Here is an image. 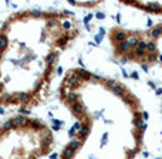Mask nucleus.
<instances>
[{
    "instance_id": "1",
    "label": "nucleus",
    "mask_w": 162,
    "mask_h": 159,
    "mask_svg": "<svg viewBox=\"0 0 162 159\" xmlns=\"http://www.w3.org/2000/svg\"><path fill=\"white\" fill-rule=\"evenodd\" d=\"M134 56L138 58H145L147 57V41L139 40L138 46L134 48Z\"/></svg>"
},
{
    "instance_id": "2",
    "label": "nucleus",
    "mask_w": 162,
    "mask_h": 159,
    "mask_svg": "<svg viewBox=\"0 0 162 159\" xmlns=\"http://www.w3.org/2000/svg\"><path fill=\"white\" fill-rule=\"evenodd\" d=\"M113 37H114V41H115V43H124V41H127L128 40L127 33L122 31V30H114Z\"/></svg>"
},
{
    "instance_id": "3",
    "label": "nucleus",
    "mask_w": 162,
    "mask_h": 159,
    "mask_svg": "<svg viewBox=\"0 0 162 159\" xmlns=\"http://www.w3.org/2000/svg\"><path fill=\"white\" fill-rule=\"evenodd\" d=\"M74 74H76L81 81H88V80H91V72L87 71L85 68H77V70L74 71Z\"/></svg>"
},
{
    "instance_id": "4",
    "label": "nucleus",
    "mask_w": 162,
    "mask_h": 159,
    "mask_svg": "<svg viewBox=\"0 0 162 159\" xmlns=\"http://www.w3.org/2000/svg\"><path fill=\"white\" fill-rule=\"evenodd\" d=\"M71 111H73V114L76 116H81L83 115V112H84V105H83V102L81 101H77L73 104V107H71Z\"/></svg>"
},
{
    "instance_id": "5",
    "label": "nucleus",
    "mask_w": 162,
    "mask_h": 159,
    "mask_svg": "<svg viewBox=\"0 0 162 159\" xmlns=\"http://www.w3.org/2000/svg\"><path fill=\"white\" fill-rule=\"evenodd\" d=\"M65 82L70 85V87H73V88H76V87H78L80 85V82H81V80L78 78L77 75L73 72V74H70L67 78H65Z\"/></svg>"
},
{
    "instance_id": "6",
    "label": "nucleus",
    "mask_w": 162,
    "mask_h": 159,
    "mask_svg": "<svg viewBox=\"0 0 162 159\" xmlns=\"http://www.w3.org/2000/svg\"><path fill=\"white\" fill-rule=\"evenodd\" d=\"M27 121H28V118L24 115H16L13 118L14 126H26V125H27Z\"/></svg>"
},
{
    "instance_id": "7",
    "label": "nucleus",
    "mask_w": 162,
    "mask_h": 159,
    "mask_svg": "<svg viewBox=\"0 0 162 159\" xmlns=\"http://www.w3.org/2000/svg\"><path fill=\"white\" fill-rule=\"evenodd\" d=\"M27 125L31 128V129H36V131H40V129H43V128H44V125L40 122V119H36V118H33V119H28Z\"/></svg>"
},
{
    "instance_id": "8",
    "label": "nucleus",
    "mask_w": 162,
    "mask_h": 159,
    "mask_svg": "<svg viewBox=\"0 0 162 159\" xmlns=\"http://www.w3.org/2000/svg\"><path fill=\"white\" fill-rule=\"evenodd\" d=\"M74 149H71L70 146H65L63 149V153H61V159H71L74 156Z\"/></svg>"
},
{
    "instance_id": "9",
    "label": "nucleus",
    "mask_w": 162,
    "mask_h": 159,
    "mask_svg": "<svg viewBox=\"0 0 162 159\" xmlns=\"http://www.w3.org/2000/svg\"><path fill=\"white\" fill-rule=\"evenodd\" d=\"M134 124H135V126H137V129L139 131V132H144V131H145V128H147V124L142 121V116H139V118H135Z\"/></svg>"
},
{
    "instance_id": "10",
    "label": "nucleus",
    "mask_w": 162,
    "mask_h": 159,
    "mask_svg": "<svg viewBox=\"0 0 162 159\" xmlns=\"http://www.w3.org/2000/svg\"><path fill=\"white\" fill-rule=\"evenodd\" d=\"M144 7L147 9V10H149V12H154V13H161L162 12V7L158 3H149V4L144 6Z\"/></svg>"
},
{
    "instance_id": "11",
    "label": "nucleus",
    "mask_w": 162,
    "mask_h": 159,
    "mask_svg": "<svg viewBox=\"0 0 162 159\" xmlns=\"http://www.w3.org/2000/svg\"><path fill=\"white\" fill-rule=\"evenodd\" d=\"M149 36L152 37V38H158V37L162 36V24L161 26H156V27H152L151 29V33H149Z\"/></svg>"
},
{
    "instance_id": "12",
    "label": "nucleus",
    "mask_w": 162,
    "mask_h": 159,
    "mask_svg": "<svg viewBox=\"0 0 162 159\" xmlns=\"http://www.w3.org/2000/svg\"><path fill=\"white\" fill-rule=\"evenodd\" d=\"M51 142H53V137H43L41 141H40V145H41L43 151H46L50 145H51Z\"/></svg>"
},
{
    "instance_id": "13",
    "label": "nucleus",
    "mask_w": 162,
    "mask_h": 159,
    "mask_svg": "<svg viewBox=\"0 0 162 159\" xmlns=\"http://www.w3.org/2000/svg\"><path fill=\"white\" fill-rule=\"evenodd\" d=\"M14 98L20 102H27L30 100V94L28 93H17V94L14 95Z\"/></svg>"
},
{
    "instance_id": "14",
    "label": "nucleus",
    "mask_w": 162,
    "mask_h": 159,
    "mask_svg": "<svg viewBox=\"0 0 162 159\" xmlns=\"http://www.w3.org/2000/svg\"><path fill=\"white\" fill-rule=\"evenodd\" d=\"M78 132H80V139L83 141V139H84V138L90 134V125H88V124H84V125L81 126V129L78 131Z\"/></svg>"
},
{
    "instance_id": "15",
    "label": "nucleus",
    "mask_w": 162,
    "mask_h": 159,
    "mask_svg": "<svg viewBox=\"0 0 162 159\" xmlns=\"http://www.w3.org/2000/svg\"><path fill=\"white\" fill-rule=\"evenodd\" d=\"M129 50H131V46L128 44V41H124V43L118 44V50H117V53H129Z\"/></svg>"
},
{
    "instance_id": "16",
    "label": "nucleus",
    "mask_w": 162,
    "mask_h": 159,
    "mask_svg": "<svg viewBox=\"0 0 162 159\" xmlns=\"http://www.w3.org/2000/svg\"><path fill=\"white\" fill-rule=\"evenodd\" d=\"M113 93L115 95H118V97H124V95H125V90H124V87H122V85L117 84V85L113 88Z\"/></svg>"
},
{
    "instance_id": "17",
    "label": "nucleus",
    "mask_w": 162,
    "mask_h": 159,
    "mask_svg": "<svg viewBox=\"0 0 162 159\" xmlns=\"http://www.w3.org/2000/svg\"><path fill=\"white\" fill-rule=\"evenodd\" d=\"M13 128H14L13 119H7L6 122H3V125H1V131H12Z\"/></svg>"
},
{
    "instance_id": "18",
    "label": "nucleus",
    "mask_w": 162,
    "mask_h": 159,
    "mask_svg": "<svg viewBox=\"0 0 162 159\" xmlns=\"http://www.w3.org/2000/svg\"><path fill=\"white\" fill-rule=\"evenodd\" d=\"M67 101L71 102V104H74V102L80 101V97H78L77 93H68V94H67Z\"/></svg>"
},
{
    "instance_id": "19",
    "label": "nucleus",
    "mask_w": 162,
    "mask_h": 159,
    "mask_svg": "<svg viewBox=\"0 0 162 159\" xmlns=\"http://www.w3.org/2000/svg\"><path fill=\"white\" fill-rule=\"evenodd\" d=\"M81 145H83V142H81L80 139H71L70 144L67 145V146H70L71 149H74V151H76V149H78V148H80Z\"/></svg>"
},
{
    "instance_id": "20",
    "label": "nucleus",
    "mask_w": 162,
    "mask_h": 159,
    "mask_svg": "<svg viewBox=\"0 0 162 159\" xmlns=\"http://www.w3.org/2000/svg\"><path fill=\"white\" fill-rule=\"evenodd\" d=\"M6 47H7V37L4 34H0V51L3 53L6 50Z\"/></svg>"
},
{
    "instance_id": "21",
    "label": "nucleus",
    "mask_w": 162,
    "mask_h": 159,
    "mask_svg": "<svg viewBox=\"0 0 162 159\" xmlns=\"http://www.w3.org/2000/svg\"><path fill=\"white\" fill-rule=\"evenodd\" d=\"M56 57H57L56 53H49V54L46 56V63H47L49 65H51L54 61H56Z\"/></svg>"
},
{
    "instance_id": "22",
    "label": "nucleus",
    "mask_w": 162,
    "mask_h": 159,
    "mask_svg": "<svg viewBox=\"0 0 162 159\" xmlns=\"http://www.w3.org/2000/svg\"><path fill=\"white\" fill-rule=\"evenodd\" d=\"M155 51H156V44L154 43V41H148V43H147V53L154 54Z\"/></svg>"
},
{
    "instance_id": "23",
    "label": "nucleus",
    "mask_w": 162,
    "mask_h": 159,
    "mask_svg": "<svg viewBox=\"0 0 162 159\" xmlns=\"http://www.w3.org/2000/svg\"><path fill=\"white\" fill-rule=\"evenodd\" d=\"M128 41V44H129V46H131V47H137V46H138V43H139V38H138V37L137 36H131L129 37V38H128L127 40Z\"/></svg>"
},
{
    "instance_id": "24",
    "label": "nucleus",
    "mask_w": 162,
    "mask_h": 159,
    "mask_svg": "<svg viewBox=\"0 0 162 159\" xmlns=\"http://www.w3.org/2000/svg\"><path fill=\"white\" fill-rule=\"evenodd\" d=\"M122 100H124V102H127L128 105H135L134 102H137V100H135L132 95H127V94L122 97Z\"/></svg>"
},
{
    "instance_id": "25",
    "label": "nucleus",
    "mask_w": 162,
    "mask_h": 159,
    "mask_svg": "<svg viewBox=\"0 0 162 159\" xmlns=\"http://www.w3.org/2000/svg\"><path fill=\"white\" fill-rule=\"evenodd\" d=\"M68 38H70L68 36L60 37V38L57 40V46H58V47H65V44H67V41H68Z\"/></svg>"
},
{
    "instance_id": "26",
    "label": "nucleus",
    "mask_w": 162,
    "mask_h": 159,
    "mask_svg": "<svg viewBox=\"0 0 162 159\" xmlns=\"http://www.w3.org/2000/svg\"><path fill=\"white\" fill-rule=\"evenodd\" d=\"M1 100L6 102V104H10V102H14V101H16V98H14L13 95H10V94H3Z\"/></svg>"
},
{
    "instance_id": "27",
    "label": "nucleus",
    "mask_w": 162,
    "mask_h": 159,
    "mask_svg": "<svg viewBox=\"0 0 162 159\" xmlns=\"http://www.w3.org/2000/svg\"><path fill=\"white\" fill-rule=\"evenodd\" d=\"M61 27H63V30H70L71 27H73V23H71L70 20H64V22L61 23Z\"/></svg>"
},
{
    "instance_id": "28",
    "label": "nucleus",
    "mask_w": 162,
    "mask_h": 159,
    "mask_svg": "<svg viewBox=\"0 0 162 159\" xmlns=\"http://www.w3.org/2000/svg\"><path fill=\"white\" fill-rule=\"evenodd\" d=\"M105 85H107V88H111V90H113V88L117 85V82H115L114 80H108V81H105Z\"/></svg>"
},
{
    "instance_id": "29",
    "label": "nucleus",
    "mask_w": 162,
    "mask_h": 159,
    "mask_svg": "<svg viewBox=\"0 0 162 159\" xmlns=\"http://www.w3.org/2000/svg\"><path fill=\"white\" fill-rule=\"evenodd\" d=\"M30 14L33 16V17H41V16H43V13H41V12H40V10H39V9H34L33 12H30Z\"/></svg>"
},
{
    "instance_id": "30",
    "label": "nucleus",
    "mask_w": 162,
    "mask_h": 159,
    "mask_svg": "<svg viewBox=\"0 0 162 159\" xmlns=\"http://www.w3.org/2000/svg\"><path fill=\"white\" fill-rule=\"evenodd\" d=\"M81 126H83V124L80 122V121H77V122L74 124V125H73V126H71V128H73V129L76 131V132H78V131L81 129Z\"/></svg>"
},
{
    "instance_id": "31",
    "label": "nucleus",
    "mask_w": 162,
    "mask_h": 159,
    "mask_svg": "<svg viewBox=\"0 0 162 159\" xmlns=\"http://www.w3.org/2000/svg\"><path fill=\"white\" fill-rule=\"evenodd\" d=\"M91 80L95 81V82H101V81H102V77H100L97 74H91Z\"/></svg>"
},
{
    "instance_id": "32",
    "label": "nucleus",
    "mask_w": 162,
    "mask_h": 159,
    "mask_svg": "<svg viewBox=\"0 0 162 159\" xmlns=\"http://www.w3.org/2000/svg\"><path fill=\"white\" fill-rule=\"evenodd\" d=\"M147 58H148L149 63H154V61H156V58H158V57H156V54L154 53V54H148V57H147Z\"/></svg>"
},
{
    "instance_id": "33",
    "label": "nucleus",
    "mask_w": 162,
    "mask_h": 159,
    "mask_svg": "<svg viewBox=\"0 0 162 159\" xmlns=\"http://www.w3.org/2000/svg\"><path fill=\"white\" fill-rule=\"evenodd\" d=\"M102 37H104V36L98 33V34L95 36V44H100V43H101V41H102Z\"/></svg>"
},
{
    "instance_id": "34",
    "label": "nucleus",
    "mask_w": 162,
    "mask_h": 159,
    "mask_svg": "<svg viewBox=\"0 0 162 159\" xmlns=\"http://www.w3.org/2000/svg\"><path fill=\"white\" fill-rule=\"evenodd\" d=\"M92 17H94V16H92L91 13H88V14L85 16V17H84V23H85V24H88V22H90V20H91Z\"/></svg>"
},
{
    "instance_id": "35",
    "label": "nucleus",
    "mask_w": 162,
    "mask_h": 159,
    "mask_svg": "<svg viewBox=\"0 0 162 159\" xmlns=\"http://www.w3.org/2000/svg\"><path fill=\"white\" fill-rule=\"evenodd\" d=\"M107 138H108V134H104V135H102V141H101V146H104V145H105V142H107Z\"/></svg>"
},
{
    "instance_id": "36",
    "label": "nucleus",
    "mask_w": 162,
    "mask_h": 159,
    "mask_svg": "<svg viewBox=\"0 0 162 159\" xmlns=\"http://www.w3.org/2000/svg\"><path fill=\"white\" fill-rule=\"evenodd\" d=\"M21 114H26V115H30V109H26V108H20L19 109Z\"/></svg>"
},
{
    "instance_id": "37",
    "label": "nucleus",
    "mask_w": 162,
    "mask_h": 159,
    "mask_svg": "<svg viewBox=\"0 0 162 159\" xmlns=\"http://www.w3.org/2000/svg\"><path fill=\"white\" fill-rule=\"evenodd\" d=\"M76 134H77V132L73 129V128H70V131H68V135H70V138H74V137H76Z\"/></svg>"
},
{
    "instance_id": "38",
    "label": "nucleus",
    "mask_w": 162,
    "mask_h": 159,
    "mask_svg": "<svg viewBox=\"0 0 162 159\" xmlns=\"http://www.w3.org/2000/svg\"><path fill=\"white\" fill-rule=\"evenodd\" d=\"M50 159H58V153H57V152H53V153H50Z\"/></svg>"
},
{
    "instance_id": "39",
    "label": "nucleus",
    "mask_w": 162,
    "mask_h": 159,
    "mask_svg": "<svg viewBox=\"0 0 162 159\" xmlns=\"http://www.w3.org/2000/svg\"><path fill=\"white\" fill-rule=\"evenodd\" d=\"M97 19H98V20H102V19H105V14H104V13H97Z\"/></svg>"
},
{
    "instance_id": "40",
    "label": "nucleus",
    "mask_w": 162,
    "mask_h": 159,
    "mask_svg": "<svg viewBox=\"0 0 162 159\" xmlns=\"http://www.w3.org/2000/svg\"><path fill=\"white\" fill-rule=\"evenodd\" d=\"M47 24H49L50 27H54V26H56V20H54V19H53V20H49Z\"/></svg>"
},
{
    "instance_id": "41",
    "label": "nucleus",
    "mask_w": 162,
    "mask_h": 159,
    "mask_svg": "<svg viewBox=\"0 0 162 159\" xmlns=\"http://www.w3.org/2000/svg\"><path fill=\"white\" fill-rule=\"evenodd\" d=\"M147 26L152 29V26H154V24H152V20H151V19H148V20H147Z\"/></svg>"
},
{
    "instance_id": "42",
    "label": "nucleus",
    "mask_w": 162,
    "mask_h": 159,
    "mask_svg": "<svg viewBox=\"0 0 162 159\" xmlns=\"http://www.w3.org/2000/svg\"><path fill=\"white\" fill-rule=\"evenodd\" d=\"M148 112H147V111H144V112H142V118H144V119H148Z\"/></svg>"
},
{
    "instance_id": "43",
    "label": "nucleus",
    "mask_w": 162,
    "mask_h": 159,
    "mask_svg": "<svg viewBox=\"0 0 162 159\" xmlns=\"http://www.w3.org/2000/svg\"><path fill=\"white\" fill-rule=\"evenodd\" d=\"M61 121H58V119H53V125H61Z\"/></svg>"
},
{
    "instance_id": "44",
    "label": "nucleus",
    "mask_w": 162,
    "mask_h": 159,
    "mask_svg": "<svg viewBox=\"0 0 162 159\" xmlns=\"http://www.w3.org/2000/svg\"><path fill=\"white\" fill-rule=\"evenodd\" d=\"M148 85H149V87H151V88H154V90H155V88H156L155 82H152V81H149V82H148Z\"/></svg>"
},
{
    "instance_id": "45",
    "label": "nucleus",
    "mask_w": 162,
    "mask_h": 159,
    "mask_svg": "<svg viewBox=\"0 0 162 159\" xmlns=\"http://www.w3.org/2000/svg\"><path fill=\"white\" fill-rule=\"evenodd\" d=\"M57 74H58V75L63 74V67H58V68H57Z\"/></svg>"
},
{
    "instance_id": "46",
    "label": "nucleus",
    "mask_w": 162,
    "mask_h": 159,
    "mask_svg": "<svg viewBox=\"0 0 162 159\" xmlns=\"http://www.w3.org/2000/svg\"><path fill=\"white\" fill-rule=\"evenodd\" d=\"M98 31H100V34H102V36L105 34V30H104V27H100V29H98Z\"/></svg>"
},
{
    "instance_id": "47",
    "label": "nucleus",
    "mask_w": 162,
    "mask_h": 159,
    "mask_svg": "<svg viewBox=\"0 0 162 159\" xmlns=\"http://www.w3.org/2000/svg\"><path fill=\"white\" fill-rule=\"evenodd\" d=\"M63 14H65V16H71L73 13H71L70 10H64V12H63Z\"/></svg>"
},
{
    "instance_id": "48",
    "label": "nucleus",
    "mask_w": 162,
    "mask_h": 159,
    "mask_svg": "<svg viewBox=\"0 0 162 159\" xmlns=\"http://www.w3.org/2000/svg\"><path fill=\"white\" fill-rule=\"evenodd\" d=\"M51 128H53V131H60V125H53Z\"/></svg>"
},
{
    "instance_id": "49",
    "label": "nucleus",
    "mask_w": 162,
    "mask_h": 159,
    "mask_svg": "<svg viewBox=\"0 0 162 159\" xmlns=\"http://www.w3.org/2000/svg\"><path fill=\"white\" fill-rule=\"evenodd\" d=\"M127 61H128L127 56H125V57H122V58H121V63H122V64H125V63H127Z\"/></svg>"
},
{
    "instance_id": "50",
    "label": "nucleus",
    "mask_w": 162,
    "mask_h": 159,
    "mask_svg": "<svg viewBox=\"0 0 162 159\" xmlns=\"http://www.w3.org/2000/svg\"><path fill=\"white\" fill-rule=\"evenodd\" d=\"M131 77L135 78V80H138V72H132V74H131Z\"/></svg>"
},
{
    "instance_id": "51",
    "label": "nucleus",
    "mask_w": 162,
    "mask_h": 159,
    "mask_svg": "<svg viewBox=\"0 0 162 159\" xmlns=\"http://www.w3.org/2000/svg\"><path fill=\"white\" fill-rule=\"evenodd\" d=\"M39 87H40V82L37 81V82L34 84V91H36V90H39Z\"/></svg>"
},
{
    "instance_id": "52",
    "label": "nucleus",
    "mask_w": 162,
    "mask_h": 159,
    "mask_svg": "<svg viewBox=\"0 0 162 159\" xmlns=\"http://www.w3.org/2000/svg\"><path fill=\"white\" fill-rule=\"evenodd\" d=\"M142 70H144V71H148V65H147V64H142Z\"/></svg>"
},
{
    "instance_id": "53",
    "label": "nucleus",
    "mask_w": 162,
    "mask_h": 159,
    "mask_svg": "<svg viewBox=\"0 0 162 159\" xmlns=\"http://www.w3.org/2000/svg\"><path fill=\"white\" fill-rule=\"evenodd\" d=\"M162 94V88H158L156 90V95H161Z\"/></svg>"
},
{
    "instance_id": "54",
    "label": "nucleus",
    "mask_w": 162,
    "mask_h": 159,
    "mask_svg": "<svg viewBox=\"0 0 162 159\" xmlns=\"http://www.w3.org/2000/svg\"><path fill=\"white\" fill-rule=\"evenodd\" d=\"M68 3H70L71 6H76V4H77V1H74V0H70V1H68Z\"/></svg>"
},
{
    "instance_id": "55",
    "label": "nucleus",
    "mask_w": 162,
    "mask_h": 159,
    "mask_svg": "<svg viewBox=\"0 0 162 159\" xmlns=\"http://www.w3.org/2000/svg\"><path fill=\"white\" fill-rule=\"evenodd\" d=\"M122 75H124V77H128V72L125 71V70H122Z\"/></svg>"
},
{
    "instance_id": "56",
    "label": "nucleus",
    "mask_w": 162,
    "mask_h": 159,
    "mask_svg": "<svg viewBox=\"0 0 162 159\" xmlns=\"http://www.w3.org/2000/svg\"><path fill=\"white\" fill-rule=\"evenodd\" d=\"M117 22H118V23L121 22V14H117Z\"/></svg>"
},
{
    "instance_id": "57",
    "label": "nucleus",
    "mask_w": 162,
    "mask_h": 159,
    "mask_svg": "<svg viewBox=\"0 0 162 159\" xmlns=\"http://www.w3.org/2000/svg\"><path fill=\"white\" fill-rule=\"evenodd\" d=\"M1 114H4V109H3L1 107H0V115H1Z\"/></svg>"
},
{
    "instance_id": "58",
    "label": "nucleus",
    "mask_w": 162,
    "mask_h": 159,
    "mask_svg": "<svg viewBox=\"0 0 162 159\" xmlns=\"http://www.w3.org/2000/svg\"><path fill=\"white\" fill-rule=\"evenodd\" d=\"M1 91H3V84L0 82V93H1Z\"/></svg>"
},
{
    "instance_id": "59",
    "label": "nucleus",
    "mask_w": 162,
    "mask_h": 159,
    "mask_svg": "<svg viewBox=\"0 0 162 159\" xmlns=\"http://www.w3.org/2000/svg\"><path fill=\"white\" fill-rule=\"evenodd\" d=\"M1 54H3V53H1V51H0V60H1Z\"/></svg>"
},
{
    "instance_id": "60",
    "label": "nucleus",
    "mask_w": 162,
    "mask_h": 159,
    "mask_svg": "<svg viewBox=\"0 0 162 159\" xmlns=\"http://www.w3.org/2000/svg\"><path fill=\"white\" fill-rule=\"evenodd\" d=\"M158 58H159V60H161V61H162V56H159V57H158Z\"/></svg>"
}]
</instances>
